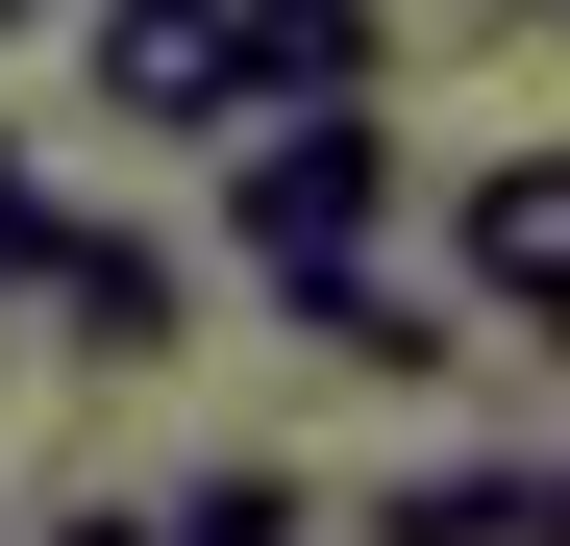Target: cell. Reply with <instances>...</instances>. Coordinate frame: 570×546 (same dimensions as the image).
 I'll list each match as a JSON object with an SVG mask.
<instances>
[{
  "label": "cell",
  "instance_id": "1",
  "mask_svg": "<svg viewBox=\"0 0 570 546\" xmlns=\"http://www.w3.org/2000/svg\"><path fill=\"white\" fill-rule=\"evenodd\" d=\"M372 224H397V100H273V125H224V248L248 273H323Z\"/></svg>",
  "mask_w": 570,
  "mask_h": 546
},
{
  "label": "cell",
  "instance_id": "2",
  "mask_svg": "<svg viewBox=\"0 0 570 546\" xmlns=\"http://www.w3.org/2000/svg\"><path fill=\"white\" fill-rule=\"evenodd\" d=\"M273 323H298L323 373H372V398H446V373H471V299H446L397 224H372V248H323V273H273Z\"/></svg>",
  "mask_w": 570,
  "mask_h": 546
},
{
  "label": "cell",
  "instance_id": "3",
  "mask_svg": "<svg viewBox=\"0 0 570 546\" xmlns=\"http://www.w3.org/2000/svg\"><path fill=\"white\" fill-rule=\"evenodd\" d=\"M75 75H100L125 149H224V125H248V0H100Z\"/></svg>",
  "mask_w": 570,
  "mask_h": 546
},
{
  "label": "cell",
  "instance_id": "4",
  "mask_svg": "<svg viewBox=\"0 0 570 546\" xmlns=\"http://www.w3.org/2000/svg\"><path fill=\"white\" fill-rule=\"evenodd\" d=\"M446 299H471V323H546V299H570V125H521V149L446 174Z\"/></svg>",
  "mask_w": 570,
  "mask_h": 546
},
{
  "label": "cell",
  "instance_id": "5",
  "mask_svg": "<svg viewBox=\"0 0 570 546\" xmlns=\"http://www.w3.org/2000/svg\"><path fill=\"white\" fill-rule=\"evenodd\" d=\"M26 323L75 348V373H174V323H199V248H149V224H75L26 273Z\"/></svg>",
  "mask_w": 570,
  "mask_h": 546
},
{
  "label": "cell",
  "instance_id": "6",
  "mask_svg": "<svg viewBox=\"0 0 570 546\" xmlns=\"http://www.w3.org/2000/svg\"><path fill=\"white\" fill-rule=\"evenodd\" d=\"M521 497H546V472H497V447H446V472H397V497H372V546H521Z\"/></svg>",
  "mask_w": 570,
  "mask_h": 546
},
{
  "label": "cell",
  "instance_id": "7",
  "mask_svg": "<svg viewBox=\"0 0 570 546\" xmlns=\"http://www.w3.org/2000/svg\"><path fill=\"white\" fill-rule=\"evenodd\" d=\"M323 497L273 472V447H199V497H149V546H298Z\"/></svg>",
  "mask_w": 570,
  "mask_h": 546
},
{
  "label": "cell",
  "instance_id": "8",
  "mask_svg": "<svg viewBox=\"0 0 570 546\" xmlns=\"http://www.w3.org/2000/svg\"><path fill=\"white\" fill-rule=\"evenodd\" d=\"M50 248H75V199H50V174H26V125H0V299H26Z\"/></svg>",
  "mask_w": 570,
  "mask_h": 546
},
{
  "label": "cell",
  "instance_id": "9",
  "mask_svg": "<svg viewBox=\"0 0 570 546\" xmlns=\"http://www.w3.org/2000/svg\"><path fill=\"white\" fill-rule=\"evenodd\" d=\"M521 546H570V472H546V497H521Z\"/></svg>",
  "mask_w": 570,
  "mask_h": 546
},
{
  "label": "cell",
  "instance_id": "10",
  "mask_svg": "<svg viewBox=\"0 0 570 546\" xmlns=\"http://www.w3.org/2000/svg\"><path fill=\"white\" fill-rule=\"evenodd\" d=\"M0 348H26V299H0Z\"/></svg>",
  "mask_w": 570,
  "mask_h": 546
},
{
  "label": "cell",
  "instance_id": "11",
  "mask_svg": "<svg viewBox=\"0 0 570 546\" xmlns=\"http://www.w3.org/2000/svg\"><path fill=\"white\" fill-rule=\"evenodd\" d=\"M0 26H26V0H0Z\"/></svg>",
  "mask_w": 570,
  "mask_h": 546
},
{
  "label": "cell",
  "instance_id": "12",
  "mask_svg": "<svg viewBox=\"0 0 570 546\" xmlns=\"http://www.w3.org/2000/svg\"><path fill=\"white\" fill-rule=\"evenodd\" d=\"M521 26H546V0H521Z\"/></svg>",
  "mask_w": 570,
  "mask_h": 546
}]
</instances>
